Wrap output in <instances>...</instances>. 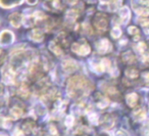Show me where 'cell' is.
<instances>
[{
  "mask_svg": "<svg viewBox=\"0 0 149 136\" xmlns=\"http://www.w3.org/2000/svg\"><path fill=\"white\" fill-rule=\"evenodd\" d=\"M93 88V85L88 79L81 75H74L68 81L66 90L68 94L72 98H82L87 95Z\"/></svg>",
  "mask_w": 149,
  "mask_h": 136,
  "instance_id": "6da1fadb",
  "label": "cell"
},
{
  "mask_svg": "<svg viewBox=\"0 0 149 136\" xmlns=\"http://www.w3.org/2000/svg\"><path fill=\"white\" fill-rule=\"evenodd\" d=\"M132 6L140 17L147 18L149 15V0H134Z\"/></svg>",
  "mask_w": 149,
  "mask_h": 136,
  "instance_id": "7a4b0ae2",
  "label": "cell"
},
{
  "mask_svg": "<svg viewBox=\"0 0 149 136\" xmlns=\"http://www.w3.org/2000/svg\"><path fill=\"white\" fill-rule=\"evenodd\" d=\"M93 25L99 33H104L108 27V19L104 13H97L94 17Z\"/></svg>",
  "mask_w": 149,
  "mask_h": 136,
  "instance_id": "3957f363",
  "label": "cell"
},
{
  "mask_svg": "<svg viewBox=\"0 0 149 136\" xmlns=\"http://www.w3.org/2000/svg\"><path fill=\"white\" fill-rule=\"evenodd\" d=\"M72 50L77 53L78 55H88L91 51V47L90 45L85 41V40H80L78 42H74L72 44Z\"/></svg>",
  "mask_w": 149,
  "mask_h": 136,
  "instance_id": "277c9868",
  "label": "cell"
},
{
  "mask_svg": "<svg viewBox=\"0 0 149 136\" xmlns=\"http://www.w3.org/2000/svg\"><path fill=\"white\" fill-rule=\"evenodd\" d=\"M15 70L10 66L2 69V81L4 83H13L15 82Z\"/></svg>",
  "mask_w": 149,
  "mask_h": 136,
  "instance_id": "5b68a950",
  "label": "cell"
},
{
  "mask_svg": "<svg viewBox=\"0 0 149 136\" xmlns=\"http://www.w3.org/2000/svg\"><path fill=\"white\" fill-rule=\"evenodd\" d=\"M96 49L101 54L107 53L111 49V44H110V42L107 39H101L100 41H98L96 43Z\"/></svg>",
  "mask_w": 149,
  "mask_h": 136,
  "instance_id": "8992f818",
  "label": "cell"
},
{
  "mask_svg": "<svg viewBox=\"0 0 149 136\" xmlns=\"http://www.w3.org/2000/svg\"><path fill=\"white\" fill-rule=\"evenodd\" d=\"M15 40V35H13V32L8 31V30H4V31L1 33L0 36V42H1V45H8L11 44Z\"/></svg>",
  "mask_w": 149,
  "mask_h": 136,
  "instance_id": "52a82bcc",
  "label": "cell"
},
{
  "mask_svg": "<svg viewBox=\"0 0 149 136\" xmlns=\"http://www.w3.org/2000/svg\"><path fill=\"white\" fill-rule=\"evenodd\" d=\"M45 7H47L48 11L58 13L62 9V3L60 0H47L45 2Z\"/></svg>",
  "mask_w": 149,
  "mask_h": 136,
  "instance_id": "ba28073f",
  "label": "cell"
},
{
  "mask_svg": "<svg viewBox=\"0 0 149 136\" xmlns=\"http://www.w3.org/2000/svg\"><path fill=\"white\" fill-rule=\"evenodd\" d=\"M62 70L65 73H68V74H70V73L77 70V62H74V60L66 58V60H64L62 62Z\"/></svg>",
  "mask_w": 149,
  "mask_h": 136,
  "instance_id": "9c48e42d",
  "label": "cell"
},
{
  "mask_svg": "<svg viewBox=\"0 0 149 136\" xmlns=\"http://www.w3.org/2000/svg\"><path fill=\"white\" fill-rule=\"evenodd\" d=\"M8 21L11 24V26H13L15 28H19L21 26V24L24 23V18L22 17V15L19 13H13L9 15Z\"/></svg>",
  "mask_w": 149,
  "mask_h": 136,
  "instance_id": "30bf717a",
  "label": "cell"
},
{
  "mask_svg": "<svg viewBox=\"0 0 149 136\" xmlns=\"http://www.w3.org/2000/svg\"><path fill=\"white\" fill-rule=\"evenodd\" d=\"M94 101H95L96 105H97L98 107H100V109H104V107H107L108 103H109L107 97L103 96L101 93H96V94L94 95Z\"/></svg>",
  "mask_w": 149,
  "mask_h": 136,
  "instance_id": "8fae6325",
  "label": "cell"
},
{
  "mask_svg": "<svg viewBox=\"0 0 149 136\" xmlns=\"http://www.w3.org/2000/svg\"><path fill=\"white\" fill-rule=\"evenodd\" d=\"M130 18H131L130 9H129L127 6L122 7V8H120V15H118V21L120 22V23L127 24L129 21H130Z\"/></svg>",
  "mask_w": 149,
  "mask_h": 136,
  "instance_id": "7c38bea8",
  "label": "cell"
},
{
  "mask_svg": "<svg viewBox=\"0 0 149 136\" xmlns=\"http://www.w3.org/2000/svg\"><path fill=\"white\" fill-rule=\"evenodd\" d=\"M101 125L105 129H109L114 125V118L110 114H104L103 117L101 118Z\"/></svg>",
  "mask_w": 149,
  "mask_h": 136,
  "instance_id": "4fadbf2b",
  "label": "cell"
},
{
  "mask_svg": "<svg viewBox=\"0 0 149 136\" xmlns=\"http://www.w3.org/2000/svg\"><path fill=\"white\" fill-rule=\"evenodd\" d=\"M29 38L34 42H41L44 39V33L40 29H34L29 33Z\"/></svg>",
  "mask_w": 149,
  "mask_h": 136,
  "instance_id": "5bb4252c",
  "label": "cell"
},
{
  "mask_svg": "<svg viewBox=\"0 0 149 136\" xmlns=\"http://www.w3.org/2000/svg\"><path fill=\"white\" fill-rule=\"evenodd\" d=\"M90 67H91L92 71L95 72L96 74H101L105 71L103 64H102V60H91L90 62Z\"/></svg>",
  "mask_w": 149,
  "mask_h": 136,
  "instance_id": "9a60e30c",
  "label": "cell"
},
{
  "mask_svg": "<svg viewBox=\"0 0 149 136\" xmlns=\"http://www.w3.org/2000/svg\"><path fill=\"white\" fill-rule=\"evenodd\" d=\"M78 15H79V11H77V8H70L66 11L65 15V21L68 24H72L76 20H77Z\"/></svg>",
  "mask_w": 149,
  "mask_h": 136,
  "instance_id": "2e32d148",
  "label": "cell"
},
{
  "mask_svg": "<svg viewBox=\"0 0 149 136\" xmlns=\"http://www.w3.org/2000/svg\"><path fill=\"white\" fill-rule=\"evenodd\" d=\"M122 60L125 64H131L136 60V57H135L134 53H133L131 50H127V51H125L124 53L122 54Z\"/></svg>",
  "mask_w": 149,
  "mask_h": 136,
  "instance_id": "e0dca14e",
  "label": "cell"
},
{
  "mask_svg": "<svg viewBox=\"0 0 149 136\" xmlns=\"http://www.w3.org/2000/svg\"><path fill=\"white\" fill-rule=\"evenodd\" d=\"M23 0H0L1 6L3 8H11L13 6H17L19 3H22Z\"/></svg>",
  "mask_w": 149,
  "mask_h": 136,
  "instance_id": "ac0fdd59",
  "label": "cell"
},
{
  "mask_svg": "<svg viewBox=\"0 0 149 136\" xmlns=\"http://www.w3.org/2000/svg\"><path fill=\"white\" fill-rule=\"evenodd\" d=\"M126 100H127V103H128L129 107H134L135 105L137 104V102H138V95H137V93H134V92L130 93V94L127 95Z\"/></svg>",
  "mask_w": 149,
  "mask_h": 136,
  "instance_id": "d6986e66",
  "label": "cell"
},
{
  "mask_svg": "<svg viewBox=\"0 0 149 136\" xmlns=\"http://www.w3.org/2000/svg\"><path fill=\"white\" fill-rule=\"evenodd\" d=\"M133 118H134L136 121H143V120L146 118V111L144 109H138L136 111H134L133 113Z\"/></svg>",
  "mask_w": 149,
  "mask_h": 136,
  "instance_id": "ffe728a7",
  "label": "cell"
},
{
  "mask_svg": "<svg viewBox=\"0 0 149 136\" xmlns=\"http://www.w3.org/2000/svg\"><path fill=\"white\" fill-rule=\"evenodd\" d=\"M49 49L51 50V51L53 52L55 55H57V56L62 55L61 48H60V46L58 45V44L56 43L55 41H51V42H50V43H49Z\"/></svg>",
  "mask_w": 149,
  "mask_h": 136,
  "instance_id": "44dd1931",
  "label": "cell"
},
{
  "mask_svg": "<svg viewBox=\"0 0 149 136\" xmlns=\"http://www.w3.org/2000/svg\"><path fill=\"white\" fill-rule=\"evenodd\" d=\"M17 94H19L21 97H23V98H27V97L29 96L30 90L25 83H23V84L19 87V89H17Z\"/></svg>",
  "mask_w": 149,
  "mask_h": 136,
  "instance_id": "7402d4cb",
  "label": "cell"
},
{
  "mask_svg": "<svg viewBox=\"0 0 149 136\" xmlns=\"http://www.w3.org/2000/svg\"><path fill=\"white\" fill-rule=\"evenodd\" d=\"M125 73H126V76L129 77V78H131V79H135L139 76L138 70H137L136 68H134V67H129Z\"/></svg>",
  "mask_w": 149,
  "mask_h": 136,
  "instance_id": "603a6c76",
  "label": "cell"
},
{
  "mask_svg": "<svg viewBox=\"0 0 149 136\" xmlns=\"http://www.w3.org/2000/svg\"><path fill=\"white\" fill-rule=\"evenodd\" d=\"M10 115H11V117L13 118V119H19V118H21L22 116H23V114H24V111H23V109H21V107H13V109H10Z\"/></svg>",
  "mask_w": 149,
  "mask_h": 136,
  "instance_id": "cb8c5ba5",
  "label": "cell"
},
{
  "mask_svg": "<svg viewBox=\"0 0 149 136\" xmlns=\"http://www.w3.org/2000/svg\"><path fill=\"white\" fill-rule=\"evenodd\" d=\"M23 129L25 133H31V132H33V130L35 129V124H34L33 122L27 121L23 124Z\"/></svg>",
  "mask_w": 149,
  "mask_h": 136,
  "instance_id": "d4e9b609",
  "label": "cell"
},
{
  "mask_svg": "<svg viewBox=\"0 0 149 136\" xmlns=\"http://www.w3.org/2000/svg\"><path fill=\"white\" fill-rule=\"evenodd\" d=\"M143 18H144V17H143ZM138 21L140 22V24L142 25V27H143V29H144L145 33L149 34V20L147 19V18H144V20H142V19L139 20L138 19Z\"/></svg>",
  "mask_w": 149,
  "mask_h": 136,
  "instance_id": "484cf974",
  "label": "cell"
},
{
  "mask_svg": "<svg viewBox=\"0 0 149 136\" xmlns=\"http://www.w3.org/2000/svg\"><path fill=\"white\" fill-rule=\"evenodd\" d=\"M137 50L140 54H144L145 52H147V45L144 42H139L137 45Z\"/></svg>",
  "mask_w": 149,
  "mask_h": 136,
  "instance_id": "4316f807",
  "label": "cell"
},
{
  "mask_svg": "<svg viewBox=\"0 0 149 136\" xmlns=\"http://www.w3.org/2000/svg\"><path fill=\"white\" fill-rule=\"evenodd\" d=\"M111 36H112V38H114V39L120 38V36H122V30H120L118 27H114L113 29L111 30Z\"/></svg>",
  "mask_w": 149,
  "mask_h": 136,
  "instance_id": "83f0119b",
  "label": "cell"
},
{
  "mask_svg": "<svg viewBox=\"0 0 149 136\" xmlns=\"http://www.w3.org/2000/svg\"><path fill=\"white\" fill-rule=\"evenodd\" d=\"M128 32H129L130 35H139V29L137 27H135V26H131V27H129Z\"/></svg>",
  "mask_w": 149,
  "mask_h": 136,
  "instance_id": "f1b7e54d",
  "label": "cell"
},
{
  "mask_svg": "<svg viewBox=\"0 0 149 136\" xmlns=\"http://www.w3.org/2000/svg\"><path fill=\"white\" fill-rule=\"evenodd\" d=\"M65 125L68 127H72L74 125V117L72 116H68L65 118Z\"/></svg>",
  "mask_w": 149,
  "mask_h": 136,
  "instance_id": "f546056e",
  "label": "cell"
},
{
  "mask_svg": "<svg viewBox=\"0 0 149 136\" xmlns=\"http://www.w3.org/2000/svg\"><path fill=\"white\" fill-rule=\"evenodd\" d=\"M89 121L93 124H98V117L96 114H91L89 115Z\"/></svg>",
  "mask_w": 149,
  "mask_h": 136,
  "instance_id": "4dcf8cb0",
  "label": "cell"
},
{
  "mask_svg": "<svg viewBox=\"0 0 149 136\" xmlns=\"http://www.w3.org/2000/svg\"><path fill=\"white\" fill-rule=\"evenodd\" d=\"M13 136H24V132L21 131V130L19 129H15V132H13Z\"/></svg>",
  "mask_w": 149,
  "mask_h": 136,
  "instance_id": "1f68e13d",
  "label": "cell"
},
{
  "mask_svg": "<svg viewBox=\"0 0 149 136\" xmlns=\"http://www.w3.org/2000/svg\"><path fill=\"white\" fill-rule=\"evenodd\" d=\"M143 79H144L147 83H149V72L144 73V74H143Z\"/></svg>",
  "mask_w": 149,
  "mask_h": 136,
  "instance_id": "d6a6232c",
  "label": "cell"
},
{
  "mask_svg": "<svg viewBox=\"0 0 149 136\" xmlns=\"http://www.w3.org/2000/svg\"><path fill=\"white\" fill-rule=\"evenodd\" d=\"M49 129L51 130L50 132H51V133L53 134V135H55V134H56V129H55V127H53V126H50Z\"/></svg>",
  "mask_w": 149,
  "mask_h": 136,
  "instance_id": "836d02e7",
  "label": "cell"
},
{
  "mask_svg": "<svg viewBox=\"0 0 149 136\" xmlns=\"http://www.w3.org/2000/svg\"><path fill=\"white\" fill-rule=\"evenodd\" d=\"M27 2L29 3V4H31V5H34V4H36V3H37V0H27Z\"/></svg>",
  "mask_w": 149,
  "mask_h": 136,
  "instance_id": "e575fe53",
  "label": "cell"
},
{
  "mask_svg": "<svg viewBox=\"0 0 149 136\" xmlns=\"http://www.w3.org/2000/svg\"><path fill=\"white\" fill-rule=\"evenodd\" d=\"M127 133H124V132H122V130H118V136H126Z\"/></svg>",
  "mask_w": 149,
  "mask_h": 136,
  "instance_id": "d590c367",
  "label": "cell"
},
{
  "mask_svg": "<svg viewBox=\"0 0 149 136\" xmlns=\"http://www.w3.org/2000/svg\"><path fill=\"white\" fill-rule=\"evenodd\" d=\"M39 136H48V135H47V134H46V133H41Z\"/></svg>",
  "mask_w": 149,
  "mask_h": 136,
  "instance_id": "8d00e7d4",
  "label": "cell"
},
{
  "mask_svg": "<svg viewBox=\"0 0 149 136\" xmlns=\"http://www.w3.org/2000/svg\"><path fill=\"white\" fill-rule=\"evenodd\" d=\"M0 136H6V135H5V134H1Z\"/></svg>",
  "mask_w": 149,
  "mask_h": 136,
  "instance_id": "74e56055",
  "label": "cell"
},
{
  "mask_svg": "<svg viewBox=\"0 0 149 136\" xmlns=\"http://www.w3.org/2000/svg\"><path fill=\"white\" fill-rule=\"evenodd\" d=\"M82 136H86V135H82Z\"/></svg>",
  "mask_w": 149,
  "mask_h": 136,
  "instance_id": "f35d334b",
  "label": "cell"
}]
</instances>
